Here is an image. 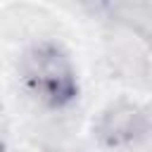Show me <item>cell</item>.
Here are the masks:
<instances>
[{
  "label": "cell",
  "instance_id": "6da1fadb",
  "mask_svg": "<svg viewBox=\"0 0 152 152\" xmlns=\"http://www.w3.org/2000/svg\"><path fill=\"white\" fill-rule=\"evenodd\" d=\"M21 81L43 104L62 109L78 97V76L62 50L52 40H40L21 59Z\"/></svg>",
  "mask_w": 152,
  "mask_h": 152
},
{
  "label": "cell",
  "instance_id": "7a4b0ae2",
  "mask_svg": "<svg viewBox=\"0 0 152 152\" xmlns=\"http://www.w3.org/2000/svg\"><path fill=\"white\" fill-rule=\"evenodd\" d=\"M95 131H97V138L107 147L128 145L145 133V114L135 104L119 102L100 116Z\"/></svg>",
  "mask_w": 152,
  "mask_h": 152
},
{
  "label": "cell",
  "instance_id": "3957f363",
  "mask_svg": "<svg viewBox=\"0 0 152 152\" xmlns=\"http://www.w3.org/2000/svg\"><path fill=\"white\" fill-rule=\"evenodd\" d=\"M0 152H2V145H0Z\"/></svg>",
  "mask_w": 152,
  "mask_h": 152
}]
</instances>
